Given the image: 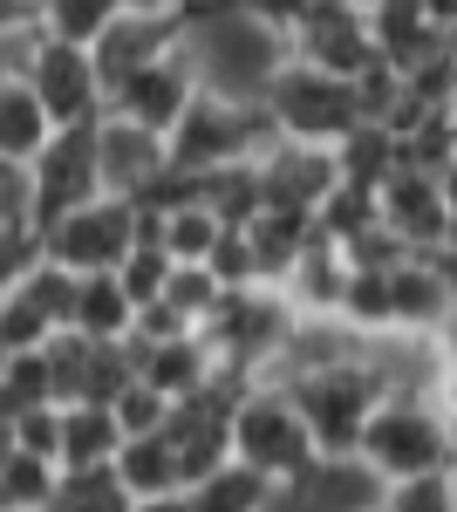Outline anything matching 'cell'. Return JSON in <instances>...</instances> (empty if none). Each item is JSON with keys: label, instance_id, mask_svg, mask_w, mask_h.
I'll list each match as a JSON object with an SVG mask.
<instances>
[{"label": "cell", "instance_id": "cell-1", "mask_svg": "<svg viewBox=\"0 0 457 512\" xmlns=\"http://www.w3.org/2000/svg\"><path fill=\"white\" fill-rule=\"evenodd\" d=\"M178 21H185L191 62L198 82L226 103H267V89L280 82V69L294 62V41L273 28L260 7H232V0H178Z\"/></svg>", "mask_w": 457, "mask_h": 512}, {"label": "cell", "instance_id": "cell-2", "mask_svg": "<svg viewBox=\"0 0 457 512\" xmlns=\"http://www.w3.org/2000/svg\"><path fill=\"white\" fill-rule=\"evenodd\" d=\"M382 485H410V478L451 472L457 465V431L444 424L437 396H389L369 431H362V451H355Z\"/></svg>", "mask_w": 457, "mask_h": 512}, {"label": "cell", "instance_id": "cell-3", "mask_svg": "<svg viewBox=\"0 0 457 512\" xmlns=\"http://www.w3.org/2000/svg\"><path fill=\"white\" fill-rule=\"evenodd\" d=\"M232 458L253 465L260 478H273L280 492H294V485H307L321 472V444L307 431L301 403L287 390H267V383L232 410Z\"/></svg>", "mask_w": 457, "mask_h": 512}, {"label": "cell", "instance_id": "cell-4", "mask_svg": "<svg viewBox=\"0 0 457 512\" xmlns=\"http://www.w3.org/2000/svg\"><path fill=\"white\" fill-rule=\"evenodd\" d=\"M267 110L280 123L287 144H307V151H342L348 137L362 130V96L355 82L328 76L314 62H287L280 82L267 89Z\"/></svg>", "mask_w": 457, "mask_h": 512}, {"label": "cell", "instance_id": "cell-5", "mask_svg": "<svg viewBox=\"0 0 457 512\" xmlns=\"http://www.w3.org/2000/svg\"><path fill=\"white\" fill-rule=\"evenodd\" d=\"M287 396L301 403L307 431H314V444H321V465L355 458L369 417L389 403V390H382V376L369 369V362H348V369H328V376H307V383H294Z\"/></svg>", "mask_w": 457, "mask_h": 512}, {"label": "cell", "instance_id": "cell-6", "mask_svg": "<svg viewBox=\"0 0 457 512\" xmlns=\"http://www.w3.org/2000/svg\"><path fill=\"white\" fill-rule=\"evenodd\" d=\"M96 130L103 123H89V130H55V144L41 151V164L28 171V192H35V233L48 239L62 219H76L89 212L103 192V158H96Z\"/></svg>", "mask_w": 457, "mask_h": 512}, {"label": "cell", "instance_id": "cell-7", "mask_svg": "<svg viewBox=\"0 0 457 512\" xmlns=\"http://www.w3.org/2000/svg\"><path fill=\"white\" fill-rule=\"evenodd\" d=\"M41 253H48V267H62V274H116L130 253H137V205L130 198H96L89 212L76 219H62L55 233L41 239Z\"/></svg>", "mask_w": 457, "mask_h": 512}, {"label": "cell", "instance_id": "cell-8", "mask_svg": "<svg viewBox=\"0 0 457 512\" xmlns=\"http://www.w3.org/2000/svg\"><path fill=\"white\" fill-rule=\"evenodd\" d=\"M198 96H205V82H198V62H191V41H178L171 55H157L151 69H137V76L116 89L110 117L137 123V130H151V137H171Z\"/></svg>", "mask_w": 457, "mask_h": 512}, {"label": "cell", "instance_id": "cell-9", "mask_svg": "<svg viewBox=\"0 0 457 512\" xmlns=\"http://www.w3.org/2000/svg\"><path fill=\"white\" fill-rule=\"evenodd\" d=\"M294 62H314L342 82H362L376 69V41H369V7L355 0H314L301 7V28H294Z\"/></svg>", "mask_w": 457, "mask_h": 512}, {"label": "cell", "instance_id": "cell-10", "mask_svg": "<svg viewBox=\"0 0 457 512\" xmlns=\"http://www.w3.org/2000/svg\"><path fill=\"white\" fill-rule=\"evenodd\" d=\"M28 82H35V96H41V110H48L55 130H89V123L110 117V89H103V76H96V55H89V48L41 41Z\"/></svg>", "mask_w": 457, "mask_h": 512}, {"label": "cell", "instance_id": "cell-11", "mask_svg": "<svg viewBox=\"0 0 457 512\" xmlns=\"http://www.w3.org/2000/svg\"><path fill=\"white\" fill-rule=\"evenodd\" d=\"M267 212H294V219H321V205L342 192V164L335 151H307V144H280L267 164Z\"/></svg>", "mask_w": 457, "mask_h": 512}, {"label": "cell", "instance_id": "cell-12", "mask_svg": "<svg viewBox=\"0 0 457 512\" xmlns=\"http://www.w3.org/2000/svg\"><path fill=\"white\" fill-rule=\"evenodd\" d=\"M382 226L403 239L410 253H430V246H444V239H451L457 205H451V192H444L437 178L396 171V178L382 185Z\"/></svg>", "mask_w": 457, "mask_h": 512}, {"label": "cell", "instance_id": "cell-13", "mask_svg": "<svg viewBox=\"0 0 457 512\" xmlns=\"http://www.w3.org/2000/svg\"><path fill=\"white\" fill-rule=\"evenodd\" d=\"M171 451H178V478H185V492H198L212 472H226L232 465V410H219L212 396H191L171 410Z\"/></svg>", "mask_w": 457, "mask_h": 512}, {"label": "cell", "instance_id": "cell-14", "mask_svg": "<svg viewBox=\"0 0 457 512\" xmlns=\"http://www.w3.org/2000/svg\"><path fill=\"white\" fill-rule=\"evenodd\" d=\"M369 41H376V55L389 69H423L430 55H444L451 35H444V21H437V7H417V0H376L369 7Z\"/></svg>", "mask_w": 457, "mask_h": 512}, {"label": "cell", "instance_id": "cell-15", "mask_svg": "<svg viewBox=\"0 0 457 512\" xmlns=\"http://www.w3.org/2000/svg\"><path fill=\"white\" fill-rule=\"evenodd\" d=\"M96 158H103V192L110 198H137L157 171L171 164V144L151 137V130H137V123H123V117H103V130H96Z\"/></svg>", "mask_w": 457, "mask_h": 512}, {"label": "cell", "instance_id": "cell-16", "mask_svg": "<svg viewBox=\"0 0 457 512\" xmlns=\"http://www.w3.org/2000/svg\"><path fill=\"white\" fill-rule=\"evenodd\" d=\"M130 355H137V383H151L157 396H171V403H191V396H205V383H212V349L198 342V335H185V342H130Z\"/></svg>", "mask_w": 457, "mask_h": 512}, {"label": "cell", "instance_id": "cell-17", "mask_svg": "<svg viewBox=\"0 0 457 512\" xmlns=\"http://www.w3.org/2000/svg\"><path fill=\"white\" fill-rule=\"evenodd\" d=\"M48 144H55V123L41 110L35 82L0 76V164L7 171H35Z\"/></svg>", "mask_w": 457, "mask_h": 512}, {"label": "cell", "instance_id": "cell-18", "mask_svg": "<svg viewBox=\"0 0 457 512\" xmlns=\"http://www.w3.org/2000/svg\"><path fill=\"white\" fill-rule=\"evenodd\" d=\"M389 294H396V335H410V342H430L457 315V294L430 274V260H403L389 274Z\"/></svg>", "mask_w": 457, "mask_h": 512}, {"label": "cell", "instance_id": "cell-19", "mask_svg": "<svg viewBox=\"0 0 457 512\" xmlns=\"http://www.w3.org/2000/svg\"><path fill=\"white\" fill-rule=\"evenodd\" d=\"M123 424H116V410L103 403H76V410H62V472H103L123 458Z\"/></svg>", "mask_w": 457, "mask_h": 512}, {"label": "cell", "instance_id": "cell-20", "mask_svg": "<svg viewBox=\"0 0 457 512\" xmlns=\"http://www.w3.org/2000/svg\"><path fill=\"white\" fill-rule=\"evenodd\" d=\"M69 335H89V342H130L137 335V301L123 294L116 274H89L76 287V328Z\"/></svg>", "mask_w": 457, "mask_h": 512}, {"label": "cell", "instance_id": "cell-21", "mask_svg": "<svg viewBox=\"0 0 457 512\" xmlns=\"http://www.w3.org/2000/svg\"><path fill=\"white\" fill-rule=\"evenodd\" d=\"M116 478L130 485V499L137 506H151V499H185V478H178V451H171V437H137V444H123V458H116Z\"/></svg>", "mask_w": 457, "mask_h": 512}, {"label": "cell", "instance_id": "cell-22", "mask_svg": "<svg viewBox=\"0 0 457 512\" xmlns=\"http://www.w3.org/2000/svg\"><path fill=\"white\" fill-rule=\"evenodd\" d=\"M205 212H212L226 233L260 226V219H267V178H260V164H226V171H212V178H205Z\"/></svg>", "mask_w": 457, "mask_h": 512}, {"label": "cell", "instance_id": "cell-23", "mask_svg": "<svg viewBox=\"0 0 457 512\" xmlns=\"http://www.w3.org/2000/svg\"><path fill=\"white\" fill-rule=\"evenodd\" d=\"M185 499H191V512H273L280 506V485L232 458L226 472H212L198 492H185Z\"/></svg>", "mask_w": 457, "mask_h": 512}, {"label": "cell", "instance_id": "cell-24", "mask_svg": "<svg viewBox=\"0 0 457 512\" xmlns=\"http://www.w3.org/2000/svg\"><path fill=\"white\" fill-rule=\"evenodd\" d=\"M335 164H342V185L382 192V185L403 171V144H396V130H382V123H362V130L348 137L342 151H335Z\"/></svg>", "mask_w": 457, "mask_h": 512}, {"label": "cell", "instance_id": "cell-25", "mask_svg": "<svg viewBox=\"0 0 457 512\" xmlns=\"http://www.w3.org/2000/svg\"><path fill=\"white\" fill-rule=\"evenodd\" d=\"M62 499V465H48V458H14L7 472H0V512H55Z\"/></svg>", "mask_w": 457, "mask_h": 512}, {"label": "cell", "instance_id": "cell-26", "mask_svg": "<svg viewBox=\"0 0 457 512\" xmlns=\"http://www.w3.org/2000/svg\"><path fill=\"white\" fill-rule=\"evenodd\" d=\"M116 7H123V0H48L41 28H48V41H62V48H89V55H96V41L110 35Z\"/></svg>", "mask_w": 457, "mask_h": 512}, {"label": "cell", "instance_id": "cell-27", "mask_svg": "<svg viewBox=\"0 0 457 512\" xmlns=\"http://www.w3.org/2000/svg\"><path fill=\"white\" fill-rule=\"evenodd\" d=\"M55 512H137V499H130V485L116 478V465H103V472H62Z\"/></svg>", "mask_w": 457, "mask_h": 512}, {"label": "cell", "instance_id": "cell-28", "mask_svg": "<svg viewBox=\"0 0 457 512\" xmlns=\"http://www.w3.org/2000/svg\"><path fill=\"white\" fill-rule=\"evenodd\" d=\"M89 369H96V342L89 335H55L48 342V376H55V403L62 410L89 403Z\"/></svg>", "mask_w": 457, "mask_h": 512}, {"label": "cell", "instance_id": "cell-29", "mask_svg": "<svg viewBox=\"0 0 457 512\" xmlns=\"http://www.w3.org/2000/svg\"><path fill=\"white\" fill-rule=\"evenodd\" d=\"M219 239H226V226H219L205 205H191V212H178V219H164V253H171L178 267H212Z\"/></svg>", "mask_w": 457, "mask_h": 512}, {"label": "cell", "instance_id": "cell-30", "mask_svg": "<svg viewBox=\"0 0 457 512\" xmlns=\"http://www.w3.org/2000/svg\"><path fill=\"white\" fill-rule=\"evenodd\" d=\"M171 274H178V260H171L164 246H144V239H137V253H130V260L116 267V280H123V294L137 301V315L164 301V287H171Z\"/></svg>", "mask_w": 457, "mask_h": 512}, {"label": "cell", "instance_id": "cell-31", "mask_svg": "<svg viewBox=\"0 0 457 512\" xmlns=\"http://www.w3.org/2000/svg\"><path fill=\"white\" fill-rule=\"evenodd\" d=\"M382 512H457V465L451 472H430V478H410V485H389Z\"/></svg>", "mask_w": 457, "mask_h": 512}, {"label": "cell", "instance_id": "cell-32", "mask_svg": "<svg viewBox=\"0 0 457 512\" xmlns=\"http://www.w3.org/2000/svg\"><path fill=\"white\" fill-rule=\"evenodd\" d=\"M41 260H48V253H41V233H35V226H0V301H7V294H14L28 274H35Z\"/></svg>", "mask_w": 457, "mask_h": 512}, {"label": "cell", "instance_id": "cell-33", "mask_svg": "<svg viewBox=\"0 0 457 512\" xmlns=\"http://www.w3.org/2000/svg\"><path fill=\"white\" fill-rule=\"evenodd\" d=\"M171 410H178L171 396H157L151 383H137V390L116 403V424H123V437H130V444H137V437H157V431H164V424H171Z\"/></svg>", "mask_w": 457, "mask_h": 512}, {"label": "cell", "instance_id": "cell-34", "mask_svg": "<svg viewBox=\"0 0 457 512\" xmlns=\"http://www.w3.org/2000/svg\"><path fill=\"white\" fill-rule=\"evenodd\" d=\"M14 437H21V451H28V458L62 465V403H48V410H35V417H21Z\"/></svg>", "mask_w": 457, "mask_h": 512}, {"label": "cell", "instance_id": "cell-35", "mask_svg": "<svg viewBox=\"0 0 457 512\" xmlns=\"http://www.w3.org/2000/svg\"><path fill=\"white\" fill-rule=\"evenodd\" d=\"M41 14H48V0H0V35H28L41 28Z\"/></svg>", "mask_w": 457, "mask_h": 512}, {"label": "cell", "instance_id": "cell-36", "mask_svg": "<svg viewBox=\"0 0 457 512\" xmlns=\"http://www.w3.org/2000/svg\"><path fill=\"white\" fill-rule=\"evenodd\" d=\"M430 355H437V369H444V376H457V315L430 335Z\"/></svg>", "mask_w": 457, "mask_h": 512}, {"label": "cell", "instance_id": "cell-37", "mask_svg": "<svg viewBox=\"0 0 457 512\" xmlns=\"http://www.w3.org/2000/svg\"><path fill=\"white\" fill-rule=\"evenodd\" d=\"M437 410H444V424L457 431V376H444V383H437Z\"/></svg>", "mask_w": 457, "mask_h": 512}, {"label": "cell", "instance_id": "cell-38", "mask_svg": "<svg viewBox=\"0 0 457 512\" xmlns=\"http://www.w3.org/2000/svg\"><path fill=\"white\" fill-rule=\"evenodd\" d=\"M14 458H21V437H14V424H7V417H0V472H7V465H14Z\"/></svg>", "mask_w": 457, "mask_h": 512}, {"label": "cell", "instance_id": "cell-39", "mask_svg": "<svg viewBox=\"0 0 457 512\" xmlns=\"http://www.w3.org/2000/svg\"><path fill=\"white\" fill-rule=\"evenodd\" d=\"M0 171H7V164H0Z\"/></svg>", "mask_w": 457, "mask_h": 512}]
</instances>
